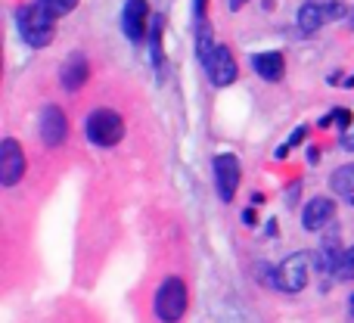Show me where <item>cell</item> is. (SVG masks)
<instances>
[{
  "label": "cell",
  "mask_w": 354,
  "mask_h": 323,
  "mask_svg": "<svg viewBox=\"0 0 354 323\" xmlns=\"http://www.w3.org/2000/svg\"><path fill=\"white\" fill-rule=\"evenodd\" d=\"M16 22H19V35L28 47L41 50L50 47L56 37V16L44 6V0H31V3L19 6L16 10Z\"/></svg>",
  "instance_id": "6da1fadb"
},
{
  "label": "cell",
  "mask_w": 354,
  "mask_h": 323,
  "mask_svg": "<svg viewBox=\"0 0 354 323\" xmlns=\"http://www.w3.org/2000/svg\"><path fill=\"white\" fill-rule=\"evenodd\" d=\"M84 134L93 147L100 149H112L122 143L124 137V118L115 109H93L84 122Z\"/></svg>",
  "instance_id": "7a4b0ae2"
},
{
  "label": "cell",
  "mask_w": 354,
  "mask_h": 323,
  "mask_svg": "<svg viewBox=\"0 0 354 323\" xmlns=\"http://www.w3.org/2000/svg\"><path fill=\"white\" fill-rule=\"evenodd\" d=\"M156 317L162 323H177L187 314V305H189V293H187V283L180 277H165L162 286L156 289Z\"/></svg>",
  "instance_id": "3957f363"
},
{
  "label": "cell",
  "mask_w": 354,
  "mask_h": 323,
  "mask_svg": "<svg viewBox=\"0 0 354 323\" xmlns=\"http://www.w3.org/2000/svg\"><path fill=\"white\" fill-rule=\"evenodd\" d=\"M345 12H348L345 0H308V3L299 6L295 22H299V28L305 31V35H314L317 28H324V25L342 19Z\"/></svg>",
  "instance_id": "277c9868"
},
{
  "label": "cell",
  "mask_w": 354,
  "mask_h": 323,
  "mask_svg": "<svg viewBox=\"0 0 354 323\" xmlns=\"http://www.w3.org/2000/svg\"><path fill=\"white\" fill-rule=\"evenodd\" d=\"M274 283L280 293H301V289L308 286V255L305 252H292V255H286L280 264L274 268Z\"/></svg>",
  "instance_id": "5b68a950"
},
{
  "label": "cell",
  "mask_w": 354,
  "mask_h": 323,
  "mask_svg": "<svg viewBox=\"0 0 354 323\" xmlns=\"http://www.w3.org/2000/svg\"><path fill=\"white\" fill-rule=\"evenodd\" d=\"M202 68H205L208 81H212L214 87H230L239 75V66H236V59H233L227 44H214V50L202 59Z\"/></svg>",
  "instance_id": "8992f818"
},
{
  "label": "cell",
  "mask_w": 354,
  "mask_h": 323,
  "mask_svg": "<svg viewBox=\"0 0 354 323\" xmlns=\"http://www.w3.org/2000/svg\"><path fill=\"white\" fill-rule=\"evenodd\" d=\"M239 181H243V168H239L236 156H233V153L214 156V187H218L221 202H233V199H236Z\"/></svg>",
  "instance_id": "52a82bcc"
},
{
  "label": "cell",
  "mask_w": 354,
  "mask_h": 323,
  "mask_svg": "<svg viewBox=\"0 0 354 323\" xmlns=\"http://www.w3.org/2000/svg\"><path fill=\"white\" fill-rule=\"evenodd\" d=\"M149 22H153V16H149V3L147 0H128L122 10V31L128 35V41L140 44L143 37L149 35Z\"/></svg>",
  "instance_id": "ba28073f"
},
{
  "label": "cell",
  "mask_w": 354,
  "mask_h": 323,
  "mask_svg": "<svg viewBox=\"0 0 354 323\" xmlns=\"http://www.w3.org/2000/svg\"><path fill=\"white\" fill-rule=\"evenodd\" d=\"M37 131H41V143L44 147H62L68 137V118L66 112L59 109V106H44L41 109V124H37Z\"/></svg>",
  "instance_id": "9c48e42d"
},
{
  "label": "cell",
  "mask_w": 354,
  "mask_h": 323,
  "mask_svg": "<svg viewBox=\"0 0 354 323\" xmlns=\"http://www.w3.org/2000/svg\"><path fill=\"white\" fill-rule=\"evenodd\" d=\"M22 174H25V153L19 147V140L6 137L0 143V183L3 187H16L22 181Z\"/></svg>",
  "instance_id": "30bf717a"
},
{
  "label": "cell",
  "mask_w": 354,
  "mask_h": 323,
  "mask_svg": "<svg viewBox=\"0 0 354 323\" xmlns=\"http://www.w3.org/2000/svg\"><path fill=\"white\" fill-rule=\"evenodd\" d=\"M87 78H91V62H87V56L84 53L66 56V62H62V68H59V84L66 87L68 93H75L87 84Z\"/></svg>",
  "instance_id": "8fae6325"
},
{
  "label": "cell",
  "mask_w": 354,
  "mask_h": 323,
  "mask_svg": "<svg viewBox=\"0 0 354 323\" xmlns=\"http://www.w3.org/2000/svg\"><path fill=\"white\" fill-rule=\"evenodd\" d=\"M333 218H336V202L326 199V196H314L311 202L305 205V212H301V224H305V230H324L326 224H333Z\"/></svg>",
  "instance_id": "7c38bea8"
},
{
  "label": "cell",
  "mask_w": 354,
  "mask_h": 323,
  "mask_svg": "<svg viewBox=\"0 0 354 323\" xmlns=\"http://www.w3.org/2000/svg\"><path fill=\"white\" fill-rule=\"evenodd\" d=\"M342 255H345V249H342V243H339V233H326L317 246V258H314V261H317L320 274H336Z\"/></svg>",
  "instance_id": "4fadbf2b"
},
{
  "label": "cell",
  "mask_w": 354,
  "mask_h": 323,
  "mask_svg": "<svg viewBox=\"0 0 354 323\" xmlns=\"http://www.w3.org/2000/svg\"><path fill=\"white\" fill-rule=\"evenodd\" d=\"M252 68H255V75H261L264 81H280L283 75H286V59H283L277 50H270V53H255L252 56Z\"/></svg>",
  "instance_id": "5bb4252c"
},
{
  "label": "cell",
  "mask_w": 354,
  "mask_h": 323,
  "mask_svg": "<svg viewBox=\"0 0 354 323\" xmlns=\"http://www.w3.org/2000/svg\"><path fill=\"white\" fill-rule=\"evenodd\" d=\"M162 28H165V19L162 16H153L149 22V56H153L156 68H165V53H162Z\"/></svg>",
  "instance_id": "9a60e30c"
},
{
  "label": "cell",
  "mask_w": 354,
  "mask_h": 323,
  "mask_svg": "<svg viewBox=\"0 0 354 323\" xmlns=\"http://www.w3.org/2000/svg\"><path fill=\"white\" fill-rule=\"evenodd\" d=\"M330 187H333V193H339V196H354V162L333 171Z\"/></svg>",
  "instance_id": "2e32d148"
},
{
  "label": "cell",
  "mask_w": 354,
  "mask_h": 323,
  "mask_svg": "<svg viewBox=\"0 0 354 323\" xmlns=\"http://www.w3.org/2000/svg\"><path fill=\"white\" fill-rule=\"evenodd\" d=\"M305 134H308V128H305V124H299V128H295L292 134H289V140L283 143L280 149H277V159H286V156H289V149H292V147H299V143L305 140Z\"/></svg>",
  "instance_id": "e0dca14e"
},
{
  "label": "cell",
  "mask_w": 354,
  "mask_h": 323,
  "mask_svg": "<svg viewBox=\"0 0 354 323\" xmlns=\"http://www.w3.org/2000/svg\"><path fill=\"white\" fill-rule=\"evenodd\" d=\"M339 280H354V246H348L342 255V261H339V270H336Z\"/></svg>",
  "instance_id": "ac0fdd59"
},
{
  "label": "cell",
  "mask_w": 354,
  "mask_h": 323,
  "mask_svg": "<svg viewBox=\"0 0 354 323\" xmlns=\"http://www.w3.org/2000/svg\"><path fill=\"white\" fill-rule=\"evenodd\" d=\"M333 122H339L345 131H348V128H351V112H348V109H333L330 116H324V118H320V128H330Z\"/></svg>",
  "instance_id": "d6986e66"
},
{
  "label": "cell",
  "mask_w": 354,
  "mask_h": 323,
  "mask_svg": "<svg viewBox=\"0 0 354 323\" xmlns=\"http://www.w3.org/2000/svg\"><path fill=\"white\" fill-rule=\"evenodd\" d=\"M44 6H47V10L59 19V16H66V12H72L75 6H78V0H44Z\"/></svg>",
  "instance_id": "ffe728a7"
},
{
  "label": "cell",
  "mask_w": 354,
  "mask_h": 323,
  "mask_svg": "<svg viewBox=\"0 0 354 323\" xmlns=\"http://www.w3.org/2000/svg\"><path fill=\"white\" fill-rule=\"evenodd\" d=\"M205 6H208V0H196V19H199V22H208V19H205Z\"/></svg>",
  "instance_id": "44dd1931"
},
{
  "label": "cell",
  "mask_w": 354,
  "mask_h": 323,
  "mask_svg": "<svg viewBox=\"0 0 354 323\" xmlns=\"http://www.w3.org/2000/svg\"><path fill=\"white\" fill-rule=\"evenodd\" d=\"M342 147H345V149H354V124L342 134Z\"/></svg>",
  "instance_id": "7402d4cb"
},
{
  "label": "cell",
  "mask_w": 354,
  "mask_h": 323,
  "mask_svg": "<svg viewBox=\"0 0 354 323\" xmlns=\"http://www.w3.org/2000/svg\"><path fill=\"white\" fill-rule=\"evenodd\" d=\"M243 221H245V224H255V212H252V208H245V212H243Z\"/></svg>",
  "instance_id": "603a6c76"
},
{
  "label": "cell",
  "mask_w": 354,
  "mask_h": 323,
  "mask_svg": "<svg viewBox=\"0 0 354 323\" xmlns=\"http://www.w3.org/2000/svg\"><path fill=\"white\" fill-rule=\"evenodd\" d=\"M245 3H249V0H230V10H233V12H236V10H243V6H245Z\"/></svg>",
  "instance_id": "cb8c5ba5"
},
{
  "label": "cell",
  "mask_w": 354,
  "mask_h": 323,
  "mask_svg": "<svg viewBox=\"0 0 354 323\" xmlns=\"http://www.w3.org/2000/svg\"><path fill=\"white\" fill-rule=\"evenodd\" d=\"M348 311H351V317H354V295H351V302H348Z\"/></svg>",
  "instance_id": "d4e9b609"
},
{
  "label": "cell",
  "mask_w": 354,
  "mask_h": 323,
  "mask_svg": "<svg viewBox=\"0 0 354 323\" xmlns=\"http://www.w3.org/2000/svg\"><path fill=\"white\" fill-rule=\"evenodd\" d=\"M351 22H354V12H351Z\"/></svg>",
  "instance_id": "484cf974"
}]
</instances>
